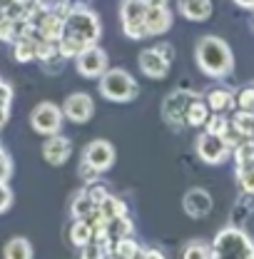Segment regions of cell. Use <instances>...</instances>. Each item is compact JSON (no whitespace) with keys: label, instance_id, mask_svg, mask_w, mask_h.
Segmentation results:
<instances>
[{"label":"cell","instance_id":"obj_14","mask_svg":"<svg viewBox=\"0 0 254 259\" xmlns=\"http://www.w3.org/2000/svg\"><path fill=\"white\" fill-rule=\"evenodd\" d=\"M172 23H175V15H172L170 5H147V13H145L147 35H152V37L164 35V32L172 28Z\"/></svg>","mask_w":254,"mask_h":259},{"label":"cell","instance_id":"obj_18","mask_svg":"<svg viewBox=\"0 0 254 259\" xmlns=\"http://www.w3.org/2000/svg\"><path fill=\"white\" fill-rule=\"evenodd\" d=\"M204 100H207V105H209L212 112L227 115V112L234 110V90H229V88H215V90H209L204 95Z\"/></svg>","mask_w":254,"mask_h":259},{"label":"cell","instance_id":"obj_43","mask_svg":"<svg viewBox=\"0 0 254 259\" xmlns=\"http://www.w3.org/2000/svg\"><path fill=\"white\" fill-rule=\"evenodd\" d=\"M8 120H10V105H3L0 102V130L8 125Z\"/></svg>","mask_w":254,"mask_h":259},{"label":"cell","instance_id":"obj_2","mask_svg":"<svg viewBox=\"0 0 254 259\" xmlns=\"http://www.w3.org/2000/svg\"><path fill=\"white\" fill-rule=\"evenodd\" d=\"M215 259H254V239L244 227L229 225L220 229L212 239Z\"/></svg>","mask_w":254,"mask_h":259},{"label":"cell","instance_id":"obj_48","mask_svg":"<svg viewBox=\"0 0 254 259\" xmlns=\"http://www.w3.org/2000/svg\"><path fill=\"white\" fill-rule=\"evenodd\" d=\"M0 147H3V145H0Z\"/></svg>","mask_w":254,"mask_h":259},{"label":"cell","instance_id":"obj_31","mask_svg":"<svg viewBox=\"0 0 254 259\" xmlns=\"http://www.w3.org/2000/svg\"><path fill=\"white\" fill-rule=\"evenodd\" d=\"M234 110L254 112V85H247V88L234 93Z\"/></svg>","mask_w":254,"mask_h":259},{"label":"cell","instance_id":"obj_9","mask_svg":"<svg viewBox=\"0 0 254 259\" xmlns=\"http://www.w3.org/2000/svg\"><path fill=\"white\" fill-rule=\"evenodd\" d=\"M107 67H110L107 53H105L97 42L82 48V50L75 55V70H77V75H82V77H88V80H100Z\"/></svg>","mask_w":254,"mask_h":259},{"label":"cell","instance_id":"obj_46","mask_svg":"<svg viewBox=\"0 0 254 259\" xmlns=\"http://www.w3.org/2000/svg\"><path fill=\"white\" fill-rule=\"evenodd\" d=\"M147 5H170V0H145Z\"/></svg>","mask_w":254,"mask_h":259},{"label":"cell","instance_id":"obj_44","mask_svg":"<svg viewBox=\"0 0 254 259\" xmlns=\"http://www.w3.org/2000/svg\"><path fill=\"white\" fill-rule=\"evenodd\" d=\"M70 8H90L93 5V0H65Z\"/></svg>","mask_w":254,"mask_h":259},{"label":"cell","instance_id":"obj_7","mask_svg":"<svg viewBox=\"0 0 254 259\" xmlns=\"http://www.w3.org/2000/svg\"><path fill=\"white\" fill-rule=\"evenodd\" d=\"M63 122H65V115H63V107L55 105V102H37L32 107L30 112V127L32 132L48 137V135H58L63 130Z\"/></svg>","mask_w":254,"mask_h":259},{"label":"cell","instance_id":"obj_6","mask_svg":"<svg viewBox=\"0 0 254 259\" xmlns=\"http://www.w3.org/2000/svg\"><path fill=\"white\" fill-rule=\"evenodd\" d=\"M145 13H147L145 0H122L120 3V25H122L125 37H130V40L150 37L147 28H145Z\"/></svg>","mask_w":254,"mask_h":259},{"label":"cell","instance_id":"obj_45","mask_svg":"<svg viewBox=\"0 0 254 259\" xmlns=\"http://www.w3.org/2000/svg\"><path fill=\"white\" fill-rule=\"evenodd\" d=\"M234 5H239V8H244V10H254V0H232Z\"/></svg>","mask_w":254,"mask_h":259},{"label":"cell","instance_id":"obj_13","mask_svg":"<svg viewBox=\"0 0 254 259\" xmlns=\"http://www.w3.org/2000/svg\"><path fill=\"white\" fill-rule=\"evenodd\" d=\"M212 207H215L212 194L207 190H202V187H192L182 197V209L187 212V217H192V220H204L212 212Z\"/></svg>","mask_w":254,"mask_h":259},{"label":"cell","instance_id":"obj_26","mask_svg":"<svg viewBox=\"0 0 254 259\" xmlns=\"http://www.w3.org/2000/svg\"><path fill=\"white\" fill-rule=\"evenodd\" d=\"M107 237L112 242L122 239V237H135V222L130 220V214H122V217H115L107 222Z\"/></svg>","mask_w":254,"mask_h":259},{"label":"cell","instance_id":"obj_42","mask_svg":"<svg viewBox=\"0 0 254 259\" xmlns=\"http://www.w3.org/2000/svg\"><path fill=\"white\" fill-rule=\"evenodd\" d=\"M140 259H164V252H159V249H150V247H142V257Z\"/></svg>","mask_w":254,"mask_h":259},{"label":"cell","instance_id":"obj_15","mask_svg":"<svg viewBox=\"0 0 254 259\" xmlns=\"http://www.w3.org/2000/svg\"><path fill=\"white\" fill-rule=\"evenodd\" d=\"M137 65H140L142 75H145V77H150V80H162V77H167V72H170V67H172V65L167 63L155 48L142 50V53H140V58H137Z\"/></svg>","mask_w":254,"mask_h":259},{"label":"cell","instance_id":"obj_34","mask_svg":"<svg viewBox=\"0 0 254 259\" xmlns=\"http://www.w3.org/2000/svg\"><path fill=\"white\" fill-rule=\"evenodd\" d=\"M65 63H67V58H65L60 50H55L50 58H45V60H43L40 65H43V70H45L48 75H58V72H63Z\"/></svg>","mask_w":254,"mask_h":259},{"label":"cell","instance_id":"obj_8","mask_svg":"<svg viewBox=\"0 0 254 259\" xmlns=\"http://www.w3.org/2000/svg\"><path fill=\"white\" fill-rule=\"evenodd\" d=\"M194 150H197V157L204 164H224L232 157V147L227 145V140L222 135H215V132H207V130L197 137Z\"/></svg>","mask_w":254,"mask_h":259},{"label":"cell","instance_id":"obj_33","mask_svg":"<svg viewBox=\"0 0 254 259\" xmlns=\"http://www.w3.org/2000/svg\"><path fill=\"white\" fill-rule=\"evenodd\" d=\"M85 45L80 42V40H75V37H70V35H63L60 40H58V50L63 53L67 60H75V55L82 50Z\"/></svg>","mask_w":254,"mask_h":259},{"label":"cell","instance_id":"obj_22","mask_svg":"<svg viewBox=\"0 0 254 259\" xmlns=\"http://www.w3.org/2000/svg\"><path fill=\"white\" fill-rule=\"evenodd\" d=\"M32 244L25 237H10L3 247V257L5 259H32Z\"/></svg>","mask_w":254,"mask_h":259},{"label":"cell","instance_id":"obj_28","mask_svg":"<svg viewBox=\"0 0 254 259\" xmlns=\"http://www.w3.org/2000/svg\"><path fill=\"white\" fill-rule=\"evenodd\" d=\"M112 257L120 259H140L142 257V247L135 242V237H122L112 244Z\"/></svg>","mask_w":254,"mask_h":259},{"label":"cell","instance_id":"obj_16","mask_svg":"<svg viewBox=\"0 0 254 259\" xmlns=\"http://www.w3.org/2000/svg\"><path fill=\"white\" fill-rule=\"evenodd\" d=\"M177 10L192 23H204L212 15V0H177Z\"/></svg>","mask_w":254,"mask_h":259},{"label":"cell","instance_id":"obj_24","mask_svg":"<svg viewBox=\"0 0 254 259\" xmlns=\"http://www.w3.org/2000/svg\"><path fill=\"white\" fill-rule=\"evenodd\" d=\"M254 212V192H242L239 199L234 202V209H232V225L244 227V222L252 217Z\"/></svg>","mask_w":254,"mask_h":259},{"label":"cell","instance_id":"obj_1","mask_svg":"<svg viewBox=\"0 0 254 259\" xmlns=\"http://www.w3.org/2000/svg\"><path fill=\"white\" fill-rule=\"evenodd\" d=\"M194 60L207 77H215V80L229 77L232 70H234V53H232L229 42L217 37V35H204V37L197 40Z\"/></svg>","mask_w":254,"mask_h":259},{"label":"cell","instance_id":"obj_5","mask_svg":"<svg viewBox=\"0 0 254 259\" xmlns=\"http://www.w3.org/2000/svg\"><path fill=\"white\" fill-rule=\"evenodd\" d=\"M199 93H194V90H172L162 100V120H164V125L172 130L187 127V107H190V102Z\"/></svg>","mask_w":254,"mask_h":259},{"label":"cell","instance_id":"obj_27","mask_svg":"<svg viewBox=\"0 0 254 259\" xmlns=\"http://www.w3.org/2000/svg\"><path fill=\"white\" fill-rule=\"evenodd\" d=\"M182 257L185 259H215V249L204 239H190L182 247Z\"/></svg>","mask_w":254,"mask_h":259},{"label":"cell","instance_id":"obj_20","mask_svg":"<svg viewBox=\"0 0 254 259\" xmlns=\"http://www.w3.org/2000/svg\"><path fill=\"white\" fill-rule=\"evenodd\" d=\"M35 50H37V40L30 37V35H20V37L13 42V60L20 65L35 63V60H37Z\"/></svg>","mask_w":254,"mask_h":259},{"label":"cell","instance_id":"obj_47","mask_svg":"<svg viewBox=\"0 0 254 259\" xmlns=\"http://www.w3.org/2000/svg\"><path fill=\"white\" fill-rule=\"evenodd\" d=\"M0 18H3V10H0Z\"/></svg>","mask_w":254,"mask_h":259},{"label":"cell","instance_id":"obj_36","mask_svg":"<svg viewBox=\"0 0 254 259\" xmlns=\"http://www.w3.org/2000/svg\"><path fill=\"white\" fill-rule=\"evenodd\" d=\"M229 117L227 115H222V112H212L209 115V120H207V125H204V130L207 132H215V135H224L227 132V127H229Z\"/></svg>","mask_w":254,"mask_h":259},{"label":"cell","instance_id":"obj_35","mask_svg":"<svg viewBox=\"0 0 254 259\" xmlns=\"http://www.w3.org/2000/svg\"><path fill=\"white\" fill-rule=\"evenodd\" d=\"M85 192H88V197L95 202V204H102L107 197H110V187L105 185V182H100V180H95V182H90L88 187H85Z\"/></svg>","mask_w":254,"mask_h":259},{"label":"cell","instance_id":"obj_11","mask_svg":"<svg viewBox=\"0 0 254 259\" xmlns=\"http://www.w3.org/2000/svg\"><path fill=\"white\" fill-rule=\"evenodd\" d=\"M115 145L110 140H93L82 150V162L93 164L97 172H107L115 164Z\"/></svg>","mask_w":254,"mask_h":259},{"label":"cell","instance_id":"obj_17","mask_svg":"<svg viewBox=\"0 0 254 259\" xmlns=\"http://www.w3.org/2000/svg\"><path fill=\"white\" fill-rule=\"evenodd\" d=\"M40 35L45 37V40H53V42H58L60 37L65 35V18H60L58 13H53V8L37 20V25H35Z\"/></svg>","mask_w":254,"mask_h":259},{"label":"cell","instance_id":"obj_39","mask_svg":"<svg viewBox=\"0 0 254 259\" xmlns=\"http://www.w3.org/2000/svg\"><path fill=\"white\" fill-rule=\"evenodd\" d=\"M13 190L8 187V182H0V214H5L13 207Z\"/></svg>","mask_w":254,"mask_h":259},{"label":"cell","instance_id":"obj_32","mask_svg":"<svg viewBox=\"0 0 254 259\" xmlns=\"http://www.w3.org/2000/svg\"><path fill=\"white\" fill-rule=\"evenodd\" d=\"M237 182L242 192H254V164H237Z\"/></svg>","mask_w":254,"mask_h":259},{"label":"cell","instance_id":"obj_21","mask_svg":"<svg viewBox=\"0 0 254 259\" xmlns=\"http://www.w3.org/2000/svg\"><path fill=\"white\" fill-rule=\"evenodd\" d=\"M209 115H212V110H209L207 100L202 95H197L190 102V107H187V127H194V130L204 127L207 120H209Z\"/></svg>","mask_w":254,"mask_h":259},{"label":"cell","instance_id":"obj_40","mask_svg":"<svg viewBox=\"0 0 254 259\" xmlns=\"http://www.w3.org/2000/svg\"><path fill=\"white\" fill-rule=\"evenodd\" d=\"M155 50H157L159 55H162V58H164V60H167L170 65L175 63V58H177V53H175V45H170V42H157V45H155Z\"/></svg>","mask_w":254,"mask_h":259},{"label":"cell","instance_id":"obj_10","mask_svg":"<svg viewBox=\"0 0 254 259\" xmlns=\"http://www.w3.org/2000/svg\"><path fill=\"white\" fill-rule=\"evenodd\" d=\"M63 115H65V120H70L75 125H85L95 115V100L88 95V93H72V95L65 97Z\"/></svg>","mask_w":254,"mask_h":259},{"label":"cell","instance_id":"obj_12","mask_svg":"<svg viewBox=\"0 0 254 259\" xmlns=\"http://www.w3.org/2000/svg\"><path fill=\"white\" fill-rule=\"evenodd\" d=\"M70 155H72V142L65 137L63 132L48 135V140L43 145V160L48 162L50 167H63L65 162L70 160Z\"/></svg>","mask_w":254,"mask_h":259},{"label":"cell","instance_id":"obj_4","mask_svg":"<svg viewBox=\"0 0 254 259\" xmlns=\"http://www.w3.org/2000/svg\"><path fill=\"white\" fill-rule=\"evenodd\" d=\"M100 95L110 102H132L140 95V85L122 67H107L100 77Z\"/></svg>","mask_w":254,"mask_h":259},{"label":"cell","instance_id":"obj_41","mask_svg":"<svg viewBox=\"0 0 254 259\" xmlns=\"http://www.w3.org/2000/svg\"><path fill=\"white\" fill-rule=\"evenodd\" d=\"M13 97H15L13 85L5 82V80H0V102H3V105H13Z\"/></svg>","mask_w":254,"mask_h":259},{"label":"cell","instance_id":"obj_30","mask_svg":"<svg viewBox=\"0 0 254 259\" xmlns=\"http://www.w3.org/2000/svg\"><path fill=\"white\" fill-rule=\"evenodd\" d=\"M232 125L242 132L244 140H254V112H244V110H237L232 117Z\"/></svg>","mask_w":254,"mask_h":259},{"label":"cell","instance_id":"obj_23","mask_svg":"<svg viewBox=\"0 0 254 259\" xmlns=\"http://www.w3.org/2000/svg\"><path fill=\"white\" fill-rule=\"evenodd\" d=\"M30 23L23 18V20H13V18H8V15H3L0 18V42H8V45H13L23 32L28 28Z\"/></svg>","mask_w":254,"mask_h":259},{"label":"cell","instance_id":"obj_29","mask_svg":"<svg viewBox=\"0 0 254 259\" xmlns=\"http://www.w3.org/2000/svg\"><path fill=\"white\" fill-rule=\"evenodd\" d=\"M97 209H100V214L110 222V220H115V217H122L127 214V204L120 199V197H115V194H110L102 204H97Z\"/></svg>","mask_w":254,"mask_h":259},{"label":"cell","instance_id":"obj_38","mask_svg":"<svg viewBox=\"0 0 254 259\" xmlns=\"http://www.w3.org/2000/svg\"><path fill=\"white\" fill-rule=\"evenodd\" d=\"M13 177V157L0 147V182H8Z\"/></svg>","mask_w":254,"mask_h":259},{"label":"cell","instance_id":"obj_37","mask_svg":"<svg viewBox=\"0 0 254 259\" xmlns=\"http://www.w3.org/2000/svg\"><path fill=\"white\" fill-rule=\"evenodd\" d=\"M77 175H80V180L85 182V185H90V182H95V180H100V175L102 172H97L93 164H88V162L80 160V167H77Z\"/></svg>","mask_w":254,"mask_h":259},{"label":"cell","instance_id":"obj_19","mask_svg":"<svg viewBox=\"0 0 254 259\" xmlns=\"http://www.w3.org/2000/svg\"><path fill=\"white\" fill-rule=\"evenodd\" d=\"M67 239L75 249H82L85 244H90L95 239V232H93V225L88 220H72V225L67 229Z\"/></svg>","mask_w":254,"mask_h":259},{"label":"cell","instance_id":"obj_25","mask_svg":"<svg viewBox=\"0 0 254 259\" xmlns=\"http://www.w3.org/2000/svg\"><path fill=\"white\" fill-rule=\"evenodd\" d=\"M95 207L97 204L88 197L85 190H80V192L70 199V214H72V220H88V217L95 212Z\"/></svg>","mask_w":254,"mask_h":259},{"label":"cell","instance_id":"obj_3","mask_svg":"<svg viewBox=\"0 0 254 259\" xmlns=\"http://www.w3.org/2000/svg\"><path fill=\"white\" fill-rule=\"evenodd\" d=\"M65 35L80 40L85 48L88 45H95L102 37V23L97 18L95 10L90 8H72L65 18Z\"/></svg>","mask_w":254,"mask_h":259}]
</instances>
